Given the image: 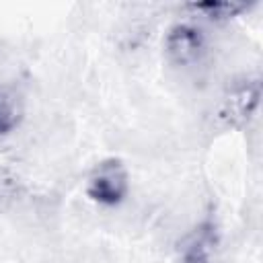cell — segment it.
Masks as SVG:
<instances>
[{
    "label": "cell",
    "mask_w": 263,
    "mask_h": 263,
    "mask_svg": "<svg viewBox=\"0 0 263 263\" xmlns=\"http://www.w3.org/2000/svg\"><path fill=\"white\" fill-rule=\"evenodd\" d=\"M86 193L90 199L103 205H117L127 193V171L121 160L107 158L99 162L86 183Z\"/></svg>",
    "instance_id": "6da1fadb"
},
{
    "label": "cell",
    "mask_w": 263,
    "mask_h": 263,
    "mask_svg": "<svg viewBox=\"0 0 263 263\" xmlns=\"http://www.w3.org/2000/svg\"><path fill=\"white\" fill-rule=\"evenodd\" d=\"M164 49L175 64L191 66L201 60V55L205 51V39L197 27L181 23L168 31V35L164 39Z\"/></svg>",
    "instance_id": "7a4b0ae2"
},
{
    "label": "cell",
    "mask_w": 263,
    "mask_h": 263,
    "mask_svg": "<svg viewBox=\"0 0 263 263\" xmlns=\"http://www.w3.org/2000/svg\"><path fill=\"white\" fill-rule=\"evenodd\" d=\"M259 97H261L259 82H245V84L234 86L224 99L220 117L232 127H242L253 117L259 105Z\"/></svg>",
    "instance_id": "3957f363"
},
{
    "label": "cell",
    "mask_w": 263,
    "mask_h": 263,
    "mask_svg": "<svg viewBox=\"0 0 263 263\" xmlns=\"http://www.w3.org/2000/svg\"><path fill=\"white\" fill-rule=\"evenodd\" d=\"M218 245L216 226L212 222L199 224L181 242V263H212Z\"/></svg>",
    "instance_id": "277c9868"
},
{
    "label": "cell",
    "mask_w": 263,
    "mask_h": 263,
    "mask_svg": "<svg viewBox=\"0 0 263 263\" xmlns=\"http://www.w3.org/2000/svg\"><path fill=\"white\" fill-rule=\"evenodd\" d=\"M23 117V105L14 90L0 88V136L10 134Z\"/></svg>",
    "instance_id": "5b68a950"
},
{
    "label": "cell",
    "mask_w": 263,
    "mask_h": 263,
    "mask_svg": "<svg viewBox=\"0 0 263 263\" xmlns=\"http://www.w3.org/2000/svg\"><path fill=\"white\" fill-rule=\"evenodd\" d=\"M189 8H193L195 12H201L203 16H208L212 21H226V18H232L238 12L247 10L249 6L247 4H238V2H216V0H210V2H195Z\"/></svg>",
    "instance_id": "8992f818"
}]
</instances>
